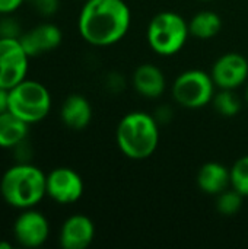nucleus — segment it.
I'll list each match as a JSON object with an SVG mask.
<instances>
[{"label": "nucleus", "mask_w": 248, "mask_h": 249, "mask_svg": "<svg viewBox=\"0 0 248 249\" xmlns=\"http://www.w3.org/2000/svg\"><path fill=\"white\" fill-rule=\"evenodd\" d=\"M132 12L124 0H86L77 19L80 36L91 45L108 47L124 38Z\"/></svg>", "instance_id": "obj_1"}, {"label": "nucleus", "mask_w": 248, "mask_h": 249, "mask_svg": "<svg viewBox=\"0 0 248 249\" xmlns=\"http://www.w3.org/2000/svg\"><path fill=\"white\" fill-rule=\"evenodd\" d=\"M47 174L31 162H16L0 178V196L18 210L37 207L47 197Z\"/></svg>", "instance_id": "obj_2"}, {"label": "nucleus", "mask_w": 248, "mask_h": 249, "mask_svg": "<svg viewBox=\"0 0 248 249\" xmlns=\"http://www.w3.org/2000/svg\"><path fill=\"white\" fill-rule=\"evenodd\" d=\"M115 137L124 156L134 160L148 159L159 143L158 121L146 112H130L118 123Z\"/></svg>", "instance_id": "obj_3"}, {"label": "nucleus", "mask_w": 248, "mask_h": 249, "mask_svg": "<svg viewBox=\"0 0 248 249\" xmlns=\"http://www.w3.org/2000/svg\"><path fill=\"white\" fill-rule=\"evenodd\" d=\"M51 105L50 90L38 80L26 77L9 90V111L29 125L45 120L51 111Z\"/></svg>", "instance_id": "obj_4"}, {"label": "nucleus", "mask_w": 248, "mask_h": 249, "mask_svg": "<svg viewBox=\"0 0 248 249\" xmlns=\"http://www.w3.org/2000/svg\"><path fill=\"white\" fill-rule=\"evenodd\" d=\"M189 35V23L175 12H161L155 15L146 32L149 47L164 57L177 54L186 45Z\"/></svg>", "instance_id": "obj_5"}, {"label": "nucleus", "mask_w": 248, "mask_h": 249, "mask_svg": "<svg viewBox=\"0 0 248 249\" xmlns=\"http://www.w3.org/2000/svg\"><path fill=\"white\" fill-rule=\"evenodd\" d=\"M215 82L203 70H187L181 73L172 85L174 99L184 108H202L213 101Z\"/></svg>", "instance_id": "obj_6"}, {"label": "nucleus", "mask_w": 248, "mask_h": 249, "mask_svg": "<svg viewBox=\"0 0 248 249\" xmlns=\"http://www.w3.org/2000/svg\"><path fill=\"white\" fill-rule=\"evenodd\" d=\"M29 60L19 38H0V88L10 90L25 80Z\"/></svg>", "instance_id": "obj_7"}, {"label": "nucleus", "mask_w": 248, "mask_h": 249, "mask_svg": "<svg viewBox=\"0 0 248 249\" xmlns=\"http://www.w3.org/2000/svg\"><path fill=\"white\" fill-rule=\"evenodd\" d=\"M13 239L23 248H39L50 238V222L44 213L32 209L20 210L12 228Z\"/></svg>", "instance_id": "obj_8"}, {"label": "nucleus", "mask_w": 248, "mask_h": 249, "mask_svg": "<svg viewBox=\"0 0 248 249\" xmlns=\"http://www.w3.org/2000/svg\"><path fill=\"white\" fill-rule=\"evenodd\" d=\"M47 197L57 204H73L83 196V179L72 168L60 166L47 174Z\"/></svg>", "instance_id": "obj_9"}, {"label": "nucleus", "mask_w": 248, "mask_h": 249, "mask_svg": "<svg viewBox=\"0 0 248 249\" xmlns=\"http://www.w3.org/2000/svg\"><path fill=\"white\" fill-rule=\"evenodd\" d=\"M219 89L234 90L248 77V60L238 53H227L216 60L210 73Z\"/></svg>", "instance_id": "obj_10"}, {"label": "nucleus", "mask_w": 248, "mask_h": 249, "mask_svg": "<svg viewBox=\"0 0 248 249\" xmlns=\"http://www.w3.org/2000/svg\"><path fill=\"white\" fill-rule=\"evenodd\" d=\"M19 39L26 54L34 58L56 50L63 41V32L57 25L44 22L23 32Z\"/></svg>", "instance_id": "obj_11"}, {"label": "nucleus", "mask_w": 248, "mask_h": 249, "mask_svg": "<svg viewBox=\"0 0 248 249\" xmlns=\"http://www.w3.org/2000/svg\"><path fill=\"white\" fill-rule=\"evenodd\" d=\"M95 238V225L85 214H73L64 220L58 244L64 249H86Z\"/></svg>", "instance_id": "obj_12"}, {"label": "nucleus", "mask_w": 248, "mask_h": 249, "mask_svg": "<svg viewBox=\"0 0 248 249\" xmlns=\"http://www.w3.org/2000/svg\"><path fill=\"white\" fill-rule=\"evenodd\" d=\"M60 118L66 127L82 130L88 127L92 120V107L83 95H69L60 108Z\"/></svg>", "instance_id": "obj_13"}, {"label": "nucleus", "mask_w": 248, "mask_h": 249, "mask_svg": "<svg viewBox=\"0 0 248 249\" xmlns=\"http://www.w3.org/2000/svg\"><path fill=\"white\" fill-rule=\"evenodd\" d=\"M165 76L153 64H142L133 74V86L145 98H159L165 90Z\"/></svg>", "instance_id": "obj_14"}, {"label": "nucleus", "mask_w": 248, "mask_h": 249, "mask_svg": "<svg viewBox=\"0 0 248 249\" xmlns=\"http://www.w3.org/2000/svg\"><path fill=\"white\" fill-rule=\"evenodd\" d=\"M197 185L209 196H219L231 185V171L219 162H208L197 174Z\"/></svg>", "instance_id": "obj_15"}, {"label": "nucleus", "mask_w": 248, "mask_h": 249, "mask_svg": "<svg viewBox=\"0 0 248 249\" xmlns=\"http://www.w3.org/2000/svg\"><path fill=\"white\" fill-rule=\"evenodd\" d=\"M29 124L6 111L0 114V149L13 150L20 143L26 142L29 134Z\"/></svg>", "instance_id": "obj_16"}, {"label": "nucleus", "mask_w": 248, "mask_h": 249, "mask_svg": "<svg viewBox=\"0 0 248 249\" xmlns=\"http://www.w3.org/2000/svg\"><path fill=\"white\" fill-rule=\"evenodd\" d=\"M221 28H222V19L218 13L212 10H203L196 13L189 23L190 35L200 39L213 38L221 31Z\"/></svg>", "instance_id": "obj_17"}, {"label": "nucleus", "mask_w": 248, "mask_h": 249, "mask_svg": "<svg viewBox=\"0 0 248 249\" xmlns=\"http://www.w3.org/2000/svg\"><path fill=\"white\" fill-rule=\"evenodd\" d=\"M213 105L215 109L224 117H234L241 109L240 99L237 98L234 90L229 89H221V92L213 96Z\"/></svg>", "instance_id": "obj_18"}, {"label": "nucleus", "mask_w": 248, "mask_h": 249, "mask_svg": "<svg viewBox=\"0 0 248 249\" xmlns=\"http://www.w3.org/2000/svg\"><path fill=\"white\" fill-rule=\"evenodd\" d=\"M231 171V185L241 196L248 197V156L240 158Z\"/></svg>", "instance_id": "obj_19"}, {"label": "nucleus", "mask_w": 248, "mask_h": 249, "mask_svg": "<svg viewBox=\"0 0 248 249\" xmlns=\"http://www.w3.org/2000/svg\"><path fill=\"white\" fill-rule=\"evenodd\" d=\"M243 197L237 190H231V191H222L219 196H218V203H216V207H218V212L224 216H232L235 213H238V210L241 209V204H243Z\"/></svg>", "instance_id": "obj_20"}, {"label": "nucleus", "mask_w": 248, "mask_h": 249, "mask_svg": "<svg viewBox=\"0 0 248 249\" xmlns=\"http://www.w3.org/2000/svg\"><path fill=\"white\" fill-rule=\"evenodd\" d=\"M20 25L10 15L0 16V38H20Z\"/></svg>", "instance_id": "obj_21"}, {"label": "nucleus", "mask_w": 248, "mask_h": 249, "mask_svg": "<svg viewBox=\"0 0 248 249\" xmlns=\"http://www.w3.org/2000/svg\"><path fill=\"white\" fill-rule=\"evenodd\" d=\"M35 10L42 16H51L58 10L60 0H31Z\"/></svg>", "instance_id": "obj_22"}, {"label": "nucleus", "mask_w": 248, "mask_h": 249, "mask_svg": "<svg viewBox=\"0 0 248 249\" xmlns=\"http://www.w3.org/2000/svg\"><path fill=\"white\" fill-rule=\"evenodd\" d=\"M23 3L25 0H0V16L13 15L22 7Z\"/></svg>", "instance_id": "obj_23"}, {"label": "nucleus", "mask_w": 248, "mask_h": 249, "mask_svg": "<svg viewBox=\"0 0 248 249\" xmlns=\"http://www.w3.org/2000/svg\"><path fill=\"white\" fill-rule=\"evenodd\" d=\"M9 111V90L0 88V114Z\"/></svg>", "instance_id": "obj_24"}, {"label": "nucleus", "mask_w": 248, "mask_h": 249, "mask_svg": "<svg viewBox=\"0 0 248 249\" xmlns=\"http://www.w3.org/2000/svg\"><path fill=\"white\" fill-rule=\"evenodd\" d=\"M246 98H247V102H248V86H247V90H246Z\"/></svg>", "instance_id": "obj_25"}, {"label": "nucleus", "mask_w": 248, "mask_h": 249, "mask_svg": "<svg viewBox=\"0 0 248 249\" xmlns=\"http://www.w3.org/2000/svg\"><path fill=\"white\" fill-rule=\"evenodd\" d=\"M0 242H1V239H0Z\"/></svg>", "instance_id": "obj_26"}, {"label": "nucleus", "mask_w": 248, "mask_h": 249, "mask_svg": "<svg viewBox=\"0 0 248 249\" xmlns=\"http://www.w3.org/2000/svg\"><path fill=\"white\" fill-rule=\"evenodd\" d=\"M205 1H206V0H205Z\"/></svg>", "instance_id": "obj_27"}, {"label": "nucleus", "mask_w": 248, "mask_h": 249, "mask_svg": "<svg viewBox=\"0 0 248 249\" xmlns=\"http://www.w3.org/2000/svg\"><path fill=\"white\" fill-rule=\"evenodd\" d=\"M85 1H86V0H85Z\"/></svg>", "instance_id": "obj_28"}]
</instances>
